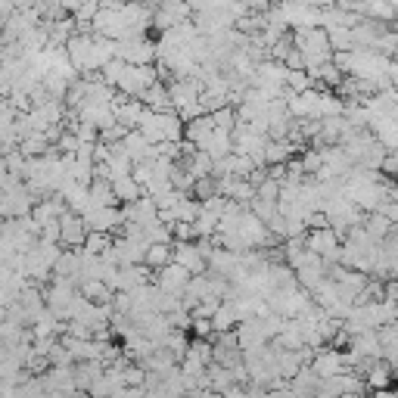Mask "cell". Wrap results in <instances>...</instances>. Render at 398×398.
I'll return each mask as SVG.
<instances>
[{
	"mask_svg": "<svg viewBox=\"0 0 398 398\" xmlns=\"http://www.w3.org/2000/svg\"><path fill=\"white\" fill-rule=\"evenodd\" d=\"M190 271H184L181 265H168V268H162L156 274V286L162 293H168V295H177V299H184V293H187V286H190Z\"/></svg>",
	"mask_w": 398,
	"mask_h": 398,
	"instance_id": "4",
	"label": "cell"
},
{
	"mask_svg": "<svg viewBox=\"0 0 398 398\" xmlns=\"http://www.w3.org/2000/svg\"><path fill=\"white\" fill-rule=\"evenodd\" d=\"M281 187L283 184H277V181H261L258 187H256V199H265V202H281Z\"/></svg>",
	"mask_w": 398,
	"mask_h": 398,
	"instance_id": "13",
	"label": "cell"
},
{
	"mask_svg": "<svg viewBox=\"0 0 398 398\" xmlns=\"http://www.w3.org/2000/svg\"><path fill=\"white\" fill-rule=\"evenodd\" d=\"M112 190H115V199L122 202V206H131V202H137V199H143V187L134 177L128 174V177H118V181H112Z\"/></svg>",
	"mask_w": 398,
	"mask_h": 398,
	"instance_id": "9",
	"label": "cell"
},
{
	"mask_svg": "<svg viewBox=\"0 0 398 398\" xmlns=\"http://www.w3.org/2000/svg\"><path fill=\"white\" fill-rule=\"evenodd\" d=\"M174 261V249H172V243H152V246L147 249V258H143V265H147L150 271H162L168 268Z\"/></svg>",
	"mask_w": 398,
	"mask_h": 398,
	"instance_id": "7",
	"label": "cell"
},
{
	"mask_svg": "<svg viewBox=\"0 0 398 398\" xmlns=\"http://www.w3.org/2000/svg\"><path fill=\"white\" fill-rule=\"evenodd\" d=\"M370 383H374V386H386V383H389V377H386V367H377L374 374H370Z\"/></svg>",
	"mask_w": 398,
	"mask_h": 398,
	"instance_id": "16",
	"label": "cell"
},
{
	"mask_svg": "<svg viewBox=\"0 0 398 398\" xmlns=\"http://www.w3.org/2000/svg\"><path fill=\"white\" fill-rule=\"evenodd\" d=\"M112 240H115L112 234H88V240H84V252L100 258V256H106V252L112 249Z\"/></svg>",
	"mask_w": 398,
	"mask_h": 398,
	"instance_id": "10",
	"label": "cell"
},
{
	"mask_svg": "<svg viewBox=\"0 0 398 398\" xmlns=\"http://www.w3.org/2000/svg\"><path fill=\"white\" fill-rule=\"evenodd\" d=\"M112 112H115V122L122 125L125 131H137L140 128V118L147 112V106L140 100H128V97H118L112 103Z\"/></svg>",
	"mask_w": 398,
	"mask_h": 398,
	"instance_id": "6",
	"label": "cell"
},
{
	"mask_svg": "<svg viewBox=\"0 0 398 398\" xmlns=\"http://www.w3.org/2000/svg\"><path fill=\"white\" fill-rule=\"evenodd\" d=\"M84 240H88V224H84V218L75 215V211H66V215L59 218V246L84 249Z\"/></svg>",
	"mask_w": 398,
	"mask_h": 398,
	"instance_id": "2",
	"label": "cell"
},
{
	"mask_svg": "<svg viewBox=\"0 0 398 398\" xmlns=\"http://www.w3.org/2000/svg\"><path fill=\"white\" fill-rule=\"evenodd\" d=\"M389 268H392V277L398 281V258H392V265H389Z\"/></svg>",
	"mask_w": 398,
	"mask_h": 398,
	"instance_id": "18",
	"label": "cell"
},
{
	"mask_svg": "<svg viewBox=\"0 0 398 398\" xmlns=\"http://www.w3.org/2000/svg\"><path fill=\"white\" fill-rule=\"evenodd\" d=\"M35 211V197L28 193L25 181H13L10 190L0 193V218L4 221H16V218H28Z\"/></svg>",
	"mask_w": 398,
	"mask_h": 398,
	"instance_id": "1",
	"label": "cell"
},
{
	"mask_svg": "<svg viewBox=\"0 0 398 398\" xmlns=\"http://www.w3.org/2000/svg\"><path fill=\"white\" fill-rule=\"evenodd\" d=\"M63 398H90V392H69V395H63Z\"/></svg>",
	"mask_w": 398,
	"mask_h": 398,
	"instance_id": "17",
	"label": "cell"
},
{
	"mask_svg": "<svg viewBox=\"0 0 398 398\" xmlns=\"http://www.w3.org/2000/svg\"><path fill=\"white\" fill-rule=\"evenodd\" d=\"M172 249H174V265L190 271V277L209 274V261L199 252V243H172Z\"/></svg>",
	"mask_w": 398,
	"mask_h": 398,
	"instance_id": "3",
	"label": "cell"
},
{
	"mask_svg": "<svg viewBox=\"0 0 398 398\" xmlns=\"http://www.w3.org/2000/svg\"><path fill=\"white\" fill-rule=\"evenodd\" d=\"M147 367H143V364H128V370H125V386H131V389H143L147 386Z\"/></svg>",
	"mask_w": 398,
	"mask_h": 398,
	"instance_id": "12",
	"label": "cell"
},
{
	"mask_svg": "<svg viewBox=\"0 0 398 398\" xmlns=\"http://www.w3.org/2000/svg\"><path fill=\"white\" fill-rule=\"evenodd\" d=\"M78 293H81V299H88L94 305H112V299H115V293L103 281H84V283H78Z\"/></svg>",
	"mask_w": 398,
	"mask_h": 398,
	"instance_id": "8",
	"label": "cell"
},
{
	"mask_svg": "<svg viewBox=\"0 0 398 398\" xmlns=\"http://www.w3.org/2000/svg\"><path fill=\"white\" fill-rule=\"evenodd\" d=\"M190 197L199 199V202H209V199L221 197V190H218V177H202V181H197V187H193Z\"/></svg>",
	"mask_w": 398,
	"mask_h": 398,
	"instance_id": "11",
	"label": "cell"
},
{
	"mask_svg": "<svg viewBox=\"0 0 398 398\" xmlns=\"http://www.w3.org/2000/svg\"><path fill=\"white\" fill-rule=\"evenodd\" d=\"M345 364H349V355H342L340 349H324L315 355V364L311 370L320 377V379H333V377H342L345 374Z\"/></svg>",
	"mask_w": 398,
	"mask_h": 398,
	"instance_id": "5",
	"label": "cell"
},
{
	"mask_svg": "<svg viewBox=\"0 0 398 398\" xmlns=\"http://www.w3.org/2000/svg\"><path fill=\"white\" fill-rule=\"evenodd\" d=\"M383 172L398 174V152H392V156H386V159H383Z\"/></svg>",
	"mask_w": 398,
	"mask_h": 398,
	"instance_id": "15",
	"label": "cell"
},
{
	"mask_svg": "<svg viewBox=\"0 0 398 398\" xmlns=\"http://www.w3.org/2000/svg\"><path fill=\"white\" fill-rule=\"evenodd\" d=\"M190 330H193V340H206V342L215 340V327H211L209 318H193Z\"/></svg>",
	"mask_w": 398,
	"mask_h": 398,
	"instance_id": "14",
	"label": "cell"
}]
</instances>
